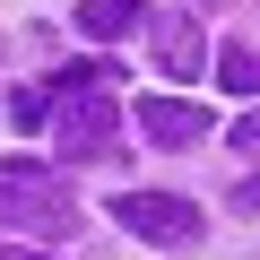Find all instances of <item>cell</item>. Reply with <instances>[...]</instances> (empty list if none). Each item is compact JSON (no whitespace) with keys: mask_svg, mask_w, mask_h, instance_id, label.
<instances>
[{"mask_svg":"<svg viewBox=\"0 0 260 260\" xmlns=\"http://www.w3.org/2000/svg\"><path fill=\"white\" fill-rule=\"evenodd\" d=\"M217 87H225V95H260V52H251V44H225V52H217Z\"/></svg>","mask_w":260,"mask_h":260,"instance_id":"8","label":"cell"},{"mask_svg":"<svg viewBox=\"0 0 260 260\" xmlns=\"http://www.w3.org/2000/svg\"><path fill=\"white\" fill-rule=\"evenodd\" d=\"M130 121H139L148 148H200L208 139V104H182V95H139Z\"/></svg>","mask_w":260,"mask_h":260,"instance_id":"4","label":"cell"},{"mask_svg":"<svg viewBox=\"0 0 260 260\" xmlns=\"http://www.w3.org/2000/svg\"><path fill=\"white\" fill-rule=\"evenodd\" d=\"M234 208H251V217H260V182H243V191H234Z\"/></svg>","mask_w":260,"mask_h":260,"instance_id":"11","label":"cell"},{"mask_svg":"<svg viewBox=\"0 0 260 260\" xmlns=\"http://www.w3.org/2000/svg\"><path fill=\"white\" fill-rule=\"evenodd\" d=\"M113 217L139 234V243H156V251H200V243H208V208H191V200H174V191H121Z\"/></svg>","mask_w":260,"mask_h":260,"instance_id":"3","label":"cell"},{"mask_svg":"<svg viewBox=\"0 0 260 260\" xmlns=\"http://www.w3.org/2000/svg\"><path fill=\"white\" fill-rule=\"evenodd\" d=\"M113 61H70V70H52V95H113Z\"/></svg>","mask_w":260,"mask_h":260,"instance_id":"7","label":"cell"},{"mask_svg":"<svg viewBox=\"0 0 260 260\" xmlns=\"http://www.w3.org/2000/svg\"><path fill=\"white\" fill-rule=\"evenodd\" d=\"M9 121H18V130H44V121H52V87H18V95H9Z\"/></svg>","mask_w":260,"mask_h":260,"instance_id":"9","label":"cell"},{"mask_svg":"<svg viewBox=\"0 0 260 260\" xmlns=\"http://www.w3.org/2000/svg\"><path fill=\"white\" fill-rule=\"evenodd\" d=\"M139 9H148V0H78V26H87L95 44H113V35L139 26Z\"/></svg>","mask_w":260,"mask_h":260,"instance_id":"6","label":"cell"},{"mask_svg":"<svg viewBox=\"0 0 260 260\" xmlns=\"http://www.w3.org/2000/svg\"><path fill=\"white\" fill-rule=\"evenodd\" d=\"M234 148H243V156H260V113H243V121H234Z\"/></svg>","mask_w":260,"mask_h":260,"instance_id":"10","label":"cell"},{"mask_svg":"<svg viewBox=\"0 0 260 260\" xmlns=\"http://www.w3.org/2000/svg\"><path fill=\"white\" fill-rule=\"evenodd\" d=\"M156 61H165V78H200L208 70V35H200V18L191 9H156Z\"/></svg>","mask_w":260,"mask_h":260,"instance_id":"5","label":"cell"},{"mask_svg":"<svg viewBox=\"0 0 260 260\" xmlns=\"http://www.w3.org/2000/svg\"><path fill=\"white\" fill-rule=\"evenodd\" d=\"M0 225L44 243V234L78 225V200H70V182H52L44 156H0Z\"/></svg>","mask_w":260,"mask_h":260,"instance_id":"1","label":"cell"},{"mask_svg":"<svg viewBox=\"0 0 260 260\" xmlns=\"http://www.w3.org/2000/svg\"><path fill=\"white\" fill-rule=\"evenodd\" d=\"M121 139V104L113 95H52V156L61 165H104Z\"/></svg>","mask_w":260,"mask_h":260,"instance_id":"2","label":"cell"}]
</instances>
